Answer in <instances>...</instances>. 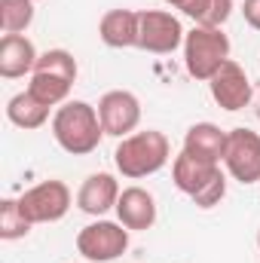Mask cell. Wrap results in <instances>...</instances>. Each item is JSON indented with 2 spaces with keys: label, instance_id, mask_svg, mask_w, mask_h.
Masks as SVG:
<instances>
[{
  "label": "cell",
  "instance_id": "7402d4cb",
  "mask_svg": "<svg viewBox=\"0 0 260 263\" xmlns=\"http://www.w3.org/2000/svg\"><path fill=\"white\" fill-rule=\"evenodd\" d=\"M251 107H254V114H257V120H260V80L254 83V98H251Z\"/></svg>",
  "mask_w": 260,
  "mask_h": 263
},
{
  "label": "cell",
  "instance_id": "5bb4252c",
  "mask_svg": "<svg viewBox=\"0 0 260 263\" xmlns=\"http://www.w3.org/2000/svg\"><path fill=\"white\" fill-rule=\"evenodd\" d=\"M138 25H141V12L107 9L98 22V37L110 49H132V46H138Z\"/></svg>",
  "mask_w": 260,
  "mask_h": 263
},
{
  "label": "cell",
  "instance_id": "ac0fdd59",
  "mask_svg": "<svg viewBox=\"0 0 260 263\" xmlns=\"http://www.w3.org/2000/svg\"><path fill=\"white\" fill-rule=\"evenodd\" d=\"M181 12L202 28H224L233 15V0H190Z\"/></svg>",
  "mask_w": 260,
  "mask_h": 263
},
{
  "label": "cell",
  "instance_id": "8fae6325",
  "mask_svg": "<svg viewBox=\"0 0 260 263\" xmlns=\"http://www.w3.org/2000/svg\"><path fill=\"white\" fill-rule=\"evenodd\" d=\"M120 193H123L120 181L110 172H95V175H89L80 184V190H77V208L83 214H89V217H101L110 208H117Z\"/></svg>",
  "mask_w": 260,
  "mask_h": 263
},
{
  "label": "cell",
  "instance_id": "6da1fadb",
  "mask_svg": "<svg viewBox=\"0 0 260 263\" xmlns=\"http://www.w3.org/2000/svg\"><path fill=\"white\" fill-rule=\"evenodd\" d=\"M169 159H172V144H169L165 132L159 129L132 132L126 138H120V144L114 150V165L129 181H141V178L162 172L169 165Z\"/></svg>",
  "mask_w": 260,
  "mask_h": 263
},
{
  "label": "cell",
  "instance_id": "4fadbf2b",
  "mask_svg": "<svg viewBox=\"0 0 260 263\" xmlns=\"http://www.w3.org/2000/svg\"><path fill=\"white\" fill-rule=\"evenodd\" d=\"M114 211H117L120 223L132 233H144L156 223V199L144 187H126L120 193V202Z\"/></svg>",
  "mask_w": 260,
  "mask_h": 263
},
{
  "label": "cell",
  "instance_id": "e0dca14e",
  "mask_svg": "<svg viewBox=\"0 0 260 263\" xmlns=\"http://www.w3.org/2000/svg\"><path fill=\"white\" fill-rule=\"evenodd\" d=\"M70 89H73V80H67L62 73H49V70H34L28 83V92L37 101H43L46 107H62L65 101H70L67 98Z\"/></svg>",
  "mask_w": 260,
  "mask_h": 263
},
{
  "label": "cell",
  "instance_id": "2e32d148",
  "mask_svg": "<svg viewBox=\"0 0 260 263\" xmlns=\"http://www.w3.org/2000/svg\"><path fill=\"white\" fill-rule=\"evenodd\" d=\"M49 110L43 101H37L28 89L25 92H15L9 101H6V120L15 126V129H25V132H34V129H43L46 120H49Z\"/></svg>",
  "mask_w": 260,
  "mask_h": 263
},
{
  "label": "cell",
  "instance_id": "3957f363",
  "mask_svg": "<svg viewBox=\"0 0 260 263\" xmlns=\"http://www.w3.org/2000/svg\"><path fill=\"white\" fill-rule=\"evenodd\" d=\"M172 181L196 208H214L227 196V175L220 172V162L196 159L184 150L172 162Z\"/></svg>",
  "mask_w": 260,
  "mask_h": 263
},
{
  "label": "cell",
  "instance_id": "7a4b0ae2",
  "mask_svg": "<svg viewBox=\"0 0 260 263\" xmlns=\"http://www.w3.org/2000/svg\"><path fill=\"white\" fill-rule=\"evenodd\" d=\"M52 138L70 156H89L104 138L98 107H92L89 101H65L52 117Z\"/></svg>",
  "mask_w": 260,
  "mask_h": 263
},
{
  "label": "cell",
  "instance_id": "ffe728a7",
  "mask_svg": "<svg viewBox=\"0 0 260 263\" xmlns=\"http://www.w3.org/2000/svg\"><path fill=\"white\" fill-rule=\"evenodd\" d=\"M31 220L25 217L18 199H3L0 202V239L3 242H18L31 233Z\"/></svg>",
  "mask_w": 260,
  "mask_h": 263
},
{
  "label": "cell",
  "instance_id": "9c48e42d",
  "mask_svg": "<svg viewBox=\"0 0 260 263\" xmlns=\"http://www.w3.org/2000/svg\"><path fill=\"white\" fill-rule=\"evenodd\" d=\"M208 92L214 98V104L227 114H236V110H245L254 98V83L248 80L245 67L239 62H224V67L208 80Z\"/></svg>",
  "mask_w": 260,
  "mask_h": 263
},
{
  "label": "cell",
  "instance_id": "ba28073f",
  "mask_svg": "<svg viewBox=\"0 0 260 263\" xmlns=\"http://www.w3.org/2000/svg\"><path fill=\"white\" fill-rule=\"evenodd\" d=\"M224 168L239 184H257L260 181V135L245 126L227 132V150H224Z\"/></svg>",
  "mask_w": 260,
  "mask_h": 263
},
{
  "label": "cell",
  "instance_id": "8992f818",
  "mask_svg": "<svg viewBox=\"0 0 260 263\" xmlns=\"http://www.w3.org/2000/svg\"><path fill=\"white\" fill-rule=\"evenodd\" d=\"M18 205L25 211V217L37 227V223H55L62 220L70 205H73V196H70V187L59 178H49V181H40L34 184L31 190H25L18 196Z\"/></svg>",
  "mask_w": 260,
  "mask_h": 263
},
{
  "label": "cell",
  "instance_id": "277c9868",
  "mask_svg": "<svg viewBox=\"0 0 260 263\" xmlns=\"http://www.w3.org/2000/svg\"><path fill=\"white\" fill-rule=\"evenodd\" d=\"M224 62H230V37L224 34V28H202L196 25L193 31H187L184 37V67L187 73L208 83Z\"/></svg>",
  "mask_w": 260,
  "mask_h": 263
},
{
  "label": "cell",
  "instance_id": "30bf717a",
  "mask_svg": "<svg viewBox=\"0 0 260 263\" xmlns=\"http://www.w3.org/2000/svg\"><path fill=\"white\" fill-rule=\"evenodd\" d=\"M98 120L104 126V135L126 138L141 123V101L129 89H110L98 101Z\"/></svg>",
  "mask_w": 260,
  "mask_h": 263
},
{
  "label": "cell",
  "instance_id": "52a82bcc",
  "mask_svg": "<svg viewBox=\"0 0 260 263\" xmlns=\"http://www.w3.org/2000/svg\"><path fill=\"white\" fill-rule=\"evenodd\" d=\"M187 31L181 28V18L169 9H144L138 25V49L150 55H172L178 46H184Z\"/></svg>",
  "mask_w": 260,
  "mask_h": 263
},
{
  "label": "cell",
  "instance_id": "603a6c76",
  "mask_svg": "<svg viewBox=\"0 0 260 263\" xmlns=\"http://www.w3.org/2000/svg\"><path fill=\"white\" fill-rule=\"evenodd\" d=\"M162 3H169V6H175V9H184L190 0H162Z\"/></svg>",
  "mask_w": 260,
  "mask_h": 263
},
{
  "label": "cell",
  "instance_id": "5b68a950",
  "mask_svg": "<svg viewBox=\"0 0 260 263\" xmlns=\"http://www.w3.org/2000/svg\"><path fill=\"white\" fill-rule=\"evenodd\" d=\"M129 233L120 220H92L77 233V251L89 263H110L129 251Z\"/></svg>",
  "mask_w": 260,
  "mask_h": 263
},
{
  "label": "cell",
  "instance_id": "cb8c5ba5",
  "mask_svg": "<svg viewBox=\"0 0 260 263\" xmlns=\"http://www.w3.org/2000/svg\"><path fill=\"white\" fill-rule=\"evenodd\" d=\"M257 248H260V230H257Z\"/></svg>",
  "mask_w": 260,
  "mask_h": 263
},
{
  "label": "cell",
  "instance_id": "44dd1931",
  "mask_svg": "<svg viewBox=\"0 0 260 263\" xmlns=\"http://www.w3.org/2000/svg\"><path fill=\"white\" fill-rule=\"evenodd\" d=\"M242 15L254 31H260V0H242Z\"/></svg>",
  "mask_w": 260,
  "mask_h": 263
},
{
  "label": "cell",
  "instance_id": "7c38bea8",
  "mask_svg": "<svg viewBox=\"0 0 260 263\" xmlns=\"http://www.w3.org/2000/svg\"><path fill=\"white\" fill-rule=\"evenodd\" d=\"M37 46L25 34H3L0 40V77L3 80H18L25 73H34L37 67Z\"/></svg>",
  "mask_w": 260,
  "mask_h": 263
},
{
  "label": "cell",
  "instance_id": "9a60e30c",
  "mask_svg": "<svg viewBox=\"0 0 260 263\" xmlns=\"http://www.w3.org/2000/svg\"><path fill=\"white\" fill-rule=\"evenodd\" d=\"M227 150V132L214 123H193L184 135V153L208 162H224Z\"/></svg>",
  "mask_w": 260,
  "mask_h": 263
},
{
  "label": "cell",
  "instance_id": "d6986e66",
  "mask_svg": "<svg viewBox=\"0 0 260 263\" xmlns=\"http://www.w3.org/2000/svg\"><path fill=\"white\" fill-rule=\"evenodd\" d=\"M34 0H0V28L3 34H25L34 25Z\"/></svg>",
  "mask_w": 260,
  "mask_h": 263
}]
</instances>
